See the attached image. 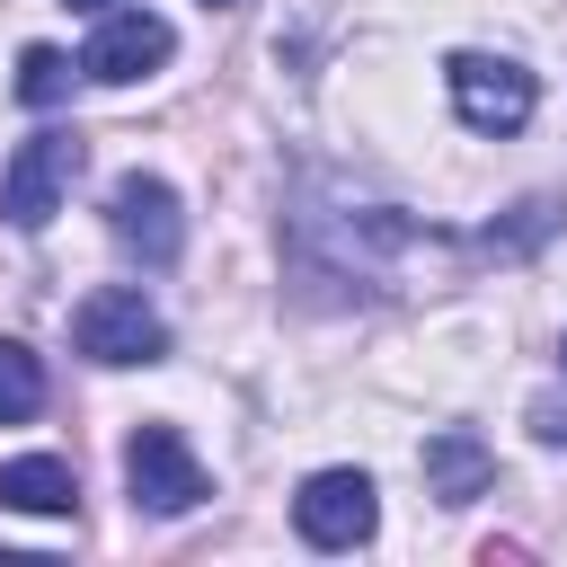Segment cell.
I'll return each instance as SVG.
<instances>
[{
  "label": "cell",
  "instance_id": "4",
  "mask_svg": "<svg viewBox=\"0 0 567 567\" xmlns=\"http://www.w3.org/2000/svg\"><path fill=\"white\" fill-rule=\"evenodd\" d=\"M443 80H452V106H461V124H470V133H523V124H532V106H540L532 71H523V62H505V53H452V62H443Z\"/></svg>",
  "mask_w": 567,
  "mask_h": 567
},
{
  "label": "cell",
  "instance_id": "1",
  "mask_svg": "<svg viewBox=\"0 0 567 567\" xmlns=\"http://www.w3.org/2000/svg\"><path fill=\"white\" fill-rule=\"evenodd\" d=\"M416 248V221L399 213V204H363L354 186H337V177H310L301 186V204H292V257L310 266V275H337V284H372L390 257H408Z\"/></svg>",
  "mask_w": 567,
  "mask_h": 567
},
{
  "label": "cell",
  "instance_id": "10",
  "mask_svg": "<svg viewBox=\"0 0 567 567\" xmlns=\"http://www.w3.org/2000/svg\"><path fill=\"white\" fill-rule=\"evenodd\" d=\"M0 505H18V514H71L80 478H71V461L27 452V461H0Z\"/></svg>",
  "mask_w": 567,
  "mask_h": 567
},
{
  "label": "cell",
  "instance_id": "8",
  "mask_svg": "<svg viewBox=\"0 0 567 567\" xmlns=\"http://www.w3.org/2000/svg\"><path fill=\"white\" fill-rule=\"evenodd\" d=\"M168 53H177L168 18H151V9L133 0V9H106V27H97V35H89V53H80V80H106V89H124V80H151Z\"/></svg>",
  "mask_w": 567,
  "mask_h": 567
},
{
  "label": "cell",
  "instance_id": "6",
  "mask_svg": "<svg viewBox=\"0 0 567 567\" xmlns=\"http://www.w3.org/2000/svg\"><path fill=\"white\" fill-rule=\"evenodd\" d=\"M372 523H381V505H372V478L363 470H319L292 496V532L310 549H354V540H372Z\"/></svg>",
  "mask_w": 567,
  "mask_h": 567
},
{
  "label": "cell",
  "instance_id": "16",
  "mask_svg": "<svg viewBox=\"0 0 567 567\" xmlns=\"http://www.w3.org/2000/svg\"><path fill=\"white\" fill-rule=\"evenodd\" d=\"M204 9H230V0H204Z\"/></svg>",
  "mask_w": 567,
  "mask_h": 567
},
{
  "label": "cell",
  "instance_id": "11",
  "mask_svg": "<svg viewBox=\"0 0 567 567\" xmlns=\"http://www.w3.org/2000/svg\"><path fill=\"white\" fill-rule=\"evenodd\" d=\"M558 221H567V195H532V204H514V221H487L478 248H487V257H523V248H540Z\"/></svg>",
  "mask_w": 567,
  "mask_h": 567
},
{
  "label": "cell",
  "instance_id": "2",
  "mask_svg": "<svg viewBox=\"0 0 567 567\" xmlns=\"http://www.w3.org/2000/svg\"><path fill=\"white\" fill-rule=\"evenodd\" d=\"M71 177H80V133H62V124L27 133L9 151V168H0V221L9 230H44L62 213V195H71Z\"/></svg>",
  "mask_w": 567,
  "mask_h": 567
},
{
  "label": "cell",
  "instance_id": "5",
  "mask_svg": "<svg viewBox=\"0 0 567 567\" xmlns=\"http://www.w3.org/2000/svg\"><path fill=\"white\" fill-rule=\"evenodd\" d=\"M124 487H133L142 514H195V505L213 496V487H204V461L186 452L177 425H133V443H124Z\"/></svg>",
  "mask_w": 567,
  "mask_h": 567
},
{
  "label": "cell",
  "instance_id": "3",
  "mask_svg": "<svg viewBox=\"0 0 567 567\" xmlns=\"http://www.w3.org/2000/svg\"><path fill=\"white\" fill-rule=\"evenodd\" d=\"M71 346L89 363H159L168 354V319L133 292V284H97L80 310H71Z\"/></svg>",
  "mask_w": 567,
  "mask_h": 567
},
{
  "label": "cell",
  "instance_id": "14",
  "mask_svg": "<svg viewBox=\"0 0 567 567\" xmlns=\"http://www.w3.org/2000/svg\"><path fill=\"white\" fill-rule=\"evenodd\" d=\"M62 9H89V18H106V9H124V0H62Z\"/></svg>",
  "mask_w": 567,
  "mask_h": 567
},
{
  "label": "cell",
  "instance_id": "15",
  "mask_svg": "<svg viewBox=\"0 0 567 567\" xmlns=\"http://www.w3.org/2000/svg\"><path fill=\"white\" fill-rule=\"evenodd\" d=\"M558 372H567V346H558Z\"/></svg>",
  "mask_w": 567,
  "mask_h": 567
},
{
  "label": "cell",
  "instance_id": "7",
  "mask_svg": "<svg viewBox=\"0 0 567 567\" xmlns=\"http://www.w3.org/2000/svg\"><path fill=\"white\" fill-rule=\"evenodd\" d=\"M106 230L142 257V266H168L177 248H186V213H177V186L168 177H115V195H106Z\"/></svg>",
  "mask_w": 567,
  "mask_h": 567
},
{
  "label": "cell",
  "instance_id": "13",
  "mask_svg": "<svg viewBox=\"0 0 567 567\" xmlns=\"http://www.w3.org/2000/svg\"><path fill=\"white\" fill-rule=\"evenodd\" d=\"M71 80H80L71 53H53V44H27V53H18V97H27V106H62Z\"/></svg>",
  "mask_w": 567,
  "mask_h": 567
},
{
  "label": "cell",
  "instance_id": "9",
  "mask_svg": "<svg viewBox=\"0 0 567 567\" xmlns=\"http://www.w3.org/2000/svg\"><path fill=\"white\" fill-rule=\"evenodd\" d=\"M425 487L443 496V505H470V496H487V478H496V452L470 434V425H443V434H425Z\"/></svg>",
  "mask_w": 567,
  "mask_h": 567
},
{
  "label": "cell",
  "instance_id": "12",
  "mask_svg": "<svg viewBox=\"0 0 567 567\" xmlns=\"http://www.w3.org/2000/svg\"><path fill=\"white\" fill-rule=\"evenodd\" d=\"M35 408H44V363H35V346L0 337V425H27Z\"/></svg>",
  "mask_w": 567,
  "mask_h": 567
}]
</instances>
